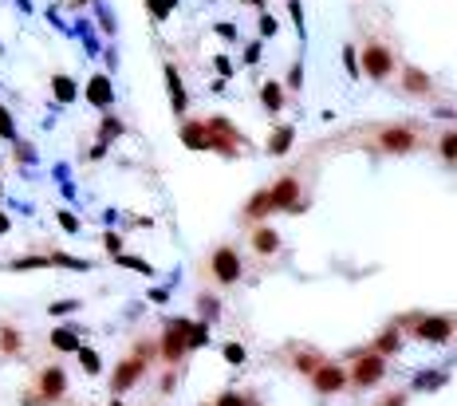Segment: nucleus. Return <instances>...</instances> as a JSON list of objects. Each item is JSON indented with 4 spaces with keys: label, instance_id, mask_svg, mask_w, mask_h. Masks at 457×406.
<instances>
[{
    "label": "nucleus",
    "instance_id": "f257e3e1",
    "mask_svg": "<svg viewBox=\"0 0 457 406\" xmlns=\"http://www.w3.org/2000/svg\"><path fill=\"white\" fill-rule=\"evenodd\" d=\"M213 277H217L221 284H233V280L240 277V260H237L233 248H217V253H213Z\"/></svg>",
    "mask_w": 457,
    "mask_h": 406
},
{
    "label": "nucleus",
    "instance_id": "f03ea898",
    "mask_svg": "<svg viewBox=\"0 0 457 406\" xmlns=\"http://www.w3.org/2000/svg\"><path fill=\"white\" fill-rule=\"evenodd\" d=\"M378 146L390 150V154H406V150H414V130H406V127H387L382 134H378Z\"/></svg>",
    "mask_w": 457,
    "mask_h": 406
},
{
    "label": "nucleus",
    "instance_id": "7ed1b4c3",
    "mask_svg": "<svg viewBox=\"0 0 457 406\" xmlns=\"http://www.w3.org/2000/svg\"><path fill=\"white\" fill-rule=\"evenodd\" d=\"M363 71H367L371 80H387V71H390V48H382V44H371L367 56H363Z\"/></svg>",
    "mask_w": 457,
    "mask_h": 406
},
{
    "label": "nucleus",
    "instance_id": "20e7f679",
    "mask_svg": "<svg viewBox=\"0 0 457 406\" xmlns=\"http://www.w3.org/2000/svg\"><path fill=\"white\" fill-rule=\"evenodd\" d=\"M296 198H300V186H296V178H284V182H276V189H272V194H269L272 209H296Z\"/></svg>",
    "mask_w": 457,
    "mask_h": 406
},
{
    "label": "nucleus",
    "instance_id": "39448f33",
    "mask_svg": "<svg viewBox=\"0 0 457 406\" xmlns=\"http://www.w3.org/2000/svg\"><path fill=\"white\" fill-rule=\"evenodd\" d=\"M166 87H169V103H174V115H186V87H181V75L174 63H166Z\"/></svg>",
    "mask_w": 457,
    "mask_h": 406
},
{
    "label": "nucleus",
    "instance_id": "423d86ee",
    "mask_svg": "<svg viewBox=\"0 0 457 406\" xmlns=\"http://www.w3.org/2000/svg\"><path fill=\"white\" fill-rule=\"evenodd\" d=\"M87 99L95 103V107H110V103H115V91H110L107 75H95V80L87 83Z\"/></svg>",
    "mask_w": 457,
    "mask_h": 406
},
{
    "label": "nucleus",
    "instance_id": "0eeeda50",
    "mask_svg": "<svg viewBox=\"0 0 457 406\" xmlns=\"http://www.w3.org/2000/svg\"><path fill=\"white\" fill-rule=\"evenodd\" d=\"M347 383V375L339 371V367H316V386L323 391V395H331V391H339V386Z\"/></svg>",
    "mask_w": 457,
    "mask_h": 406
},
{
    "label": "nucleus",
    "instance_id": "6e6552de",
    "mask_svg": "<svg viewBox=\"0 0 457 406\" xmlns=\"http://www.w3.org/2000/svg\"><path fill=\"white\" fill-rule=\"evenodd\" d=\"M378 379H382V359H378V355L359 359V367H355V383L371 386V383H378Z\"/></svg>",
    "mask_w": 457,
    "mask_h": 406
},
{
    "label": "nucleus",
    "instance_id": "1a4fd4ad",
    "mask_svg": "<svg viewBox=\"0 0 457 406\" xmlns=\"http://www.w3.org/2000/svg\"><path fill=\"white\" fill-rule=\"evenodd\" d=\"M166 355L169 359H178L181 351H186V319H178V324H169V336H166Z\"/></svg>",
    "mask_w": 457,
    "mask_h": 406
},
{
    "label": "nucleus",
    "instance_id": "9d476101",
    "mask_svg": "<svg viewBox=\"0 0 457 406\" xmlns=\"http://www.w3.org/2000/svg\"><path fill=\"white\" fill-rule=\"evenodd\" d=\"M181 142H186L189 150H205V146H209V127L186 122V127H181Z\"/></svg>",
    "mask_w": 457,
    "mask_h": 406
},
{
    "label": "nucleus",
    "instance_id": "9b49d317",
    "mask_svg": "<svg viewBox=\"0 0 457 406\" xmlns=\"http://www.w3.org/2000/svg\"><path fill=\"white\" fill-rule=\"evenodd\" d=\"M260 103H264V110H269V115H276L280 103H284V87H280L276 80H269L264 87H260Z\"/></svg>",
    "mask_w": 457,
    "mask_h": 406
},
{
    "label": "nucleus",
    "instance_id": "f8f14e48",
    "mask_svg": "<svg viewBox=\"0 0 457 406\" xmlns=\"http://www.w3.org/2000/svg\"><path fill=\"white\" fill-rule=\"evenodd\" d=\"M292 139H296V130L280 127L276 134H272V142H269V154H284V150H292Z\"/></svg>",
    "mask_w": 457,
    "mask_h": 406
},
{
    "label": "nucleus",
    "instance_id": "ddd939ff",
    "mask_svg": "<svg viewBox=\"0 0 457 406\" xmlns=\"http://www.w3.org/2000/svg\"><path fill=\"white\" fill-rule=\"evenodd\" d=\"M51 343L60 347V351H79V336H75V327H60V331L51 336Z\"/></svg>",
    "mask_w": 457,
    "mask_h": 406
},
{
    "label": "nucleus",
    "instance_id": "4468645a",
    "mask_svg": "<svg viewBox=\"0 0 457 406\" xmlns=\"http://www.w3.org/2000/svg\"><path fill=\"white\" fill-rule=\"evenodd\" d=\"M422 339H449V319H426L422 324Z\"/></svg>",
    "mask_w": 457,
    "mask_h": 406
},
{
    "label": "nucleus",
    "instance_id": "2eb2a0df",
    "mask_svg": "<svg viewBox=\"0 0 457 406\" xmlns=\"http://www.w3.org/2000/svg\"><path fill=\"white\" fill-rule=\"evenodd\" d=\"M406 91H414V95H426V91H430V80H426V71H418V68H406Z\"/></svg>",
    "mask_w": 457,
    "mask_h": 406
},
{
    "label": "nucleus",
    "instance_id": "dca6fc26",
    "mask_svg": "<svg viewBox=\"0 0 457 406\" xmlns=\"http://www.w3.org/2000/svg\"><path fill=\"white\" fill-rule=\"evenodd\" d=\"M63 386H67V379H63V371H48V375H44V395H48V398L63 395Z\"/></svg>",
    "mask_w": 457,
    "mask_h": 406
},
{
    "label": "nucleus",
    "instance_id": "f3484780",
    "mask_svg": "<svg viewBox=\"0 0 457 406\" xmlns=\"http://www.w3.org/2000/svg\"><path fill=\"white\" fill-rule=\"evenodd\" d=\"M51 91H56V99H63V103L75 99V83H71L67 75H56V80H51Z\"/></svg>",
    "mask_w": 457,
    "mask_h": 406
},
{
    "label": "nucleus",
    "instance_id": "a211bd4d",
    "mask_svg": "<svg viewBox=\"0 0 457 406\" xmlns=\"http://www.w3.org/2000/svg\"><path fill=\"white\" fill-rule=\"evenodd\" d=\"M142 375V363H130V367H122L119 375H115V391H127L130 383H134V379Z\"/></svg>",
    "mask_w": 457,
    "mask_h": 406
},
{
    "label": "nucleus",
    "instance_id": "6ab92c4d",
    "mask_svg": "<svg viewBox=\"0 0 457 406\" xmlns=\"http://www.w3.org/2000/svg\"><path fill=\"white\" fill-rule=\"evenodd\" d=\"M276 245H280V241H276L272 229H260V233H257V248H260V253H276Z\"/></svg>",
    "mask_w": 457,
    "mask_h": 406
},
{
    "label": "nucleus",
    "instance_id": "aec40b11",
    "mask_svg": "<svg viewBox=\"0 0 457 406\" xmlns=\"http://www.w3.org/2000/svg\"><path fill=\"white\" fill-rule=\"evenodd\" d=\"M119 265H122V268H134V272H142V277H150V272H154V268H150L146 260H139V257H127V253H119Z\"/></svg>",
    "mask_w": 457,
    "mask_h": 406
},
{
    "label": "nucleus",
    "instance_id": "412c9836",
    "mask_svg": "<svg viewBox=\"0 0 457 406\" xmlns=\"http://www.w3.org/2000/svg\"><path fill=\"white\" fill-rule=\"evenodd\" d=\"M186 343H189V347H201V343H205V324H186Z\"/></svg>",
    "mask_w": 457,
    "mask_h": 406
},
{
    "label": "nucleus",
    "instance_id": "4be33fe9",
    "mask_svg": "<svg viewBox=\"0 0 457 406\" xmlns=\"http://www.w3.org/2000/svg\"><path fill=\"white\" fill-rule=\"evenodd\" d=\"M79 359H83V371H87V375H99V355H95V351H87V347H79Z\"/></svg>",
    "mask_w": 457,
    "mask_h": 406
},
{
    "label": "nucleus",
    "instance_id": "5701e85b",
    "mask_svg": "<svg viewBox=\"0 0 457 406\" xmlns=\"http://www.w3.org/2000/svg\"><path fill=\"white\" fill-rule=\"evenodd\" d=\"M269 209H272L269 194H257V198L249 201V213H252V217H264V213H269Z\"/></svg>",
    "mask_w": 457,
    "mask_h": 406
},
{
    "label": "nucleus",
    "instance_id": "b1692460",
    "mask_svg": "<svg viewBox=\"0 0 457 406\" xmlns=\"http://www.w3.org/2000/svg\"><path fill=\"white\" fill-rule=\"evenodd\" d=\"M0 134H4L8 142H16V122H12V115L4 107H0Z\"/></svg>",
    "mask_w": 457,
    "mask_h": 406
},
{
    "label": "nucleus",
    "instance_id": "393cba45",
    "mask_svg": "<svg viewBox=\"0 0 457 406\" xmlns=\"http://www.w3.org/2000/svg\"><path fill=\"white\" fill-rule=\"evenodd\" d=\"M453 134H446V139H442V158H446V162H453V154H457V146H453Z\"/></svg>",
    "mask_w": 457,
    "mask_h": 406
},
{
    "label": "nucleus",
    "instance_id": "a878e982",
    "mask_svg": "<svg viewBox=\"0 0 457 406\" xmlns=\"http://www.w3.org/2000/svg\"><path fill=\"white\" fill-rule=\"evenodd\" d=\"M225 359H228V363H245V347L228 343V347H225Z\"/></svg>",
    "mask_w": 457,
    "mask_h": 406
},
{
    "label": "nucleus",
    "instance_id": "bb28decb",
    "mask_svg": "<svg viewBox=\"0 0 457 406\" xmlns=\"http://www.w3.org/2000/svg\"><path fill=\"white\" fill-rule=\"evenodd\" d=\"M150 8H154V16L162 20V16H166L169 8H174V0H150Z\"/></svg>",
    "mask_w": 457,
    "mask_h": 406
},
{
    "label": "nucleus",
    "instance_id": "cd10ccee",
    "mask_svg": "<svg viewBox=\"0 0 457 406\" xmlns=\"http://www.w3.org/2000/svg\"><path fill=\"white\" fill-rule=\"evenodd\" d=\"M115 134H122V122L107 119V122H103V139H115Z\"/></svg>",
    "mask_w": 457,
    "mask_h": 406
},
{
    "label": "nucleus",
    "instance_id": "c85d7f7f",
    "mask_svg": "<svg viewBox=\"0 0 457 406\" xmlns=\"http://www.w3.org/2000/svg\"><path fill=\"white\" fill-rule=\"evenodd\" d=\"M107 248H110V253H122V237H119V233H107Z\"/></svg>",
    "mask_w": 457,
    "mask_h": 406
},
{
    "label": "nucleus",
    "instance_id": "c756f323",
    "mask_svg": "<svg viewBox=\"0 0 457 406\" xmlns=\"http://www.w3.org/2000/svg\"><path fill=\"white\" fill-rule=\"evenodd\" d=\"M60 225H63V229H71V233H75V229H79V221L71 217V213H63V209H60Z\"/></svg>",
    "mask_w": 457,
    "mask_h": 406
},
{
    "label": "nucleus",
    "instance_id": "7c9ffc66",
    "mask_svg": "<svg viewBox=\"0 0 457 406\" xmlns=\"http://www.w3.org/2000/svg\"><path fill=\"white\" fill-rule=\"evenodd\" d=\"M217 406H245V402H240L237 395H221V398H217Z\"/></svg>",
    "mask_w": 457,
    "mask_h": 406
},
{
    "label": "nucleus",
    "instance_id": "2f4dec72",
    "mask_svg": "<svg viewBox=\"0 0 457 406\" xmlns=\"http://www.w3.org/2000/svg\"><path fill=\"white\" fill-rule=\"evenodd\" d=\"M245 60H249V63H257V60H260V44H252V48H245Z\"/></svg>",
    "mask_w": 457,
    "mask_h": 406
},
{
    "label": "nucleus",
    "instance_id": "473e14b6",
    "mask_svg": "<svg viewBox=\"0 0 457 406\" xmlns=\"http://www.w3.org/2000/svg\"><path fill=\"white\" fill-rule=\"evenodd\" d=\"M260 28H264V36H272V32H276V20H272V16H264V20H260Z\"/></svg>",
    "mask_w": 457,
    "mask_h": 406
},
{
    "label": "nucleus",
    "instance_id": "72a5a7b5",
    "mask_svg": "<svg viewBox=\"0 0 457 406\" xmlns=\"http://www.w3.org/2000/svg\"><path fill=\"white\" fill-rule=\"evenodd\" d=\"M0 233H8V217L4 213H0Z\"/></svg>",
    "mask_w": 457,
    "mask_h": 406
},
{
    "label": "nucleus",
    "instance_id": "f704fd0d",
    "mask_svg": "<svg viewBox=\"0 0 457 406\" xmlns=\"http://www.w3.org/2000/svg\"><path fill=\"white\" fill-rule=\"evenodd\" d=\"M245 4H264V0H245Z\"/></svg>",
    "mask_w": 457,
    "mask_h": 406
},
{
    "label": "nucleus",
    "instance_id": "c9c22d12",
    "mask_svg": "<svg viewBox=\"0 0 457 406\" xmlns=\"http://www.w3.org/2000/svg\"><path fill=\"white\" fill-rule=\"evenodd\" d=\"M75 4H87V0H75Z\"/></svg>",
    "mask_w": 457,
    "mask_h": 406
},
{
    "label": "nucleus",
    "instance_id": "e433bc0d",
    "mask_svg": "<svg viewBox=\"0 0 457 406\" xmlns=\"http://www.w3.org/2000/svg\"><path fill=\"white\" fill-rule=\"evenodd\" d=\"M115 406H122V402H115Z\"/></svg>",
    "mask_w": 457,
    "mask_h": 406
}]
</instances>
